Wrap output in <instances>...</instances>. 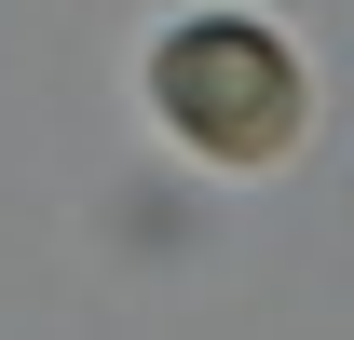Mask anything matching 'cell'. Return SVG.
<instances>
[{"mask_svg":"<svg viewBox=\"0 0 354 340\" xmlns=\"http://www.w3.org/2000/svg\"><path fill=\"white\" fill-rule=\"evenodd\" d=\"M150 95H164V123L205 150V164H272L286 136H300V55L245 28V14H191L164 55H150Z\"/></svg>","mask_w":354,"mask_h":340,"instance_id":"6da1fadb","label":"cell"}]
</instances>
